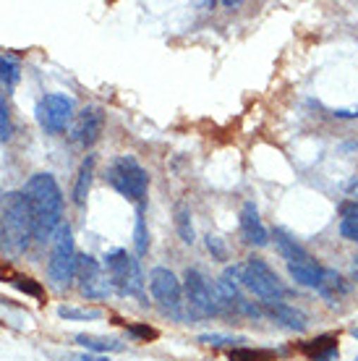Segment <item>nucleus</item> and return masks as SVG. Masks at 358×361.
Segmentation results:
<instances>
[{"instance_id": "f257e3e1", "label": "nucleus", "mask_w": 358, "mask_h": 361, "mask_svg": "<svg viewBox=\"0 0 358 361\" xmlns=\"http://www.w3.org/2000/svg\"><path fill=\"white\" fill-rule=\"evenodd\" d=\"M32 215H35V238L39 244L53 241L55 231L63 226V194L58 180L50 173H35L24 186Z\"/></svg>"}, {"instance_id": "f03ea898", "label": "nucleus", "mask_w": 358, "mask_h": 361, "mask_svg": "<svg viewBox=\"0 0 358 361\" xmlns=\"http://www.w3.org/2000/svg\"><path fill=\"white\" fill-rule=\"evenodd\" d=\"M35 238V215L24 191H11L3 202L0 217V249L6 257L16 259L32 246Z\"/></svg>"}, {"instance_id": "7ed1b4c3", "label": "nucleus", "mask_w": 358, "mask_h": 361, "mask_svg": "<svg viewBox=\"0 0 358 361\" xmlns=\"http://www.w3.org/2000/svg\"><path fill=\"white\" fill-rule=\"evenodd\" d=\"M225 278H230L235 286H243L249 293L261 298V304L280 301V298L285 296V288H283L280 278L275 275V270H272L264 259H259V257H249L246 262H238V264H233V267H228Z\"/></svg>"}, {"instance_id": "20e7f679", "label": "nucleus", "mask_w": 358, "mask_h": 361, "mask_svg": "<svg viewBox=\"0 0 358 361\" xmlns=\"http://www.w3.org/2000/svg\"><path fill=\"white\" fill-rule=\"evenodd\" d=\"M105 270H108L110 286L121 296L144 298V275H142V267H139V259H136L134 254L123 252V249L105 254Z\"/></svg>"}, {"instance_id": "39448f33", "label": "nucleus", "mask_w": 358, "mask_h": 361, "mask_svg": "<svg viewBox=\"0 0 358 361\" xmlns=\"http://www.w3.org/2000/svg\"><path fill=\"white\" fill-rule=\"evenodd\" d=\"M76 264H79V254L73 244V233L68 223H63L53 235V252H50V262H47V275L58 288H68L71 280L76 278Z\"/></svg>"}, {"instance_id": "423d86ee", "label": "nucleus", "mask_w": 358, "mask_h": 361, "mask_svg": "<svg viewBox=\"0 0 358 361\" xmlns=\"http://www.w3.org/2000/svg\"><path fill=\"white\" fill-rule=\"evenodd\" d=\"M108 180L116 191H121L131 202H142L149 189V173L131 154H121L108 165Z\"/></svg>"}, {"instance_id": "0eeeda50", "label": "nucleus", "mask_w": 358, "mask_h": 361, "mask_svg": "<svg viewBox=\"0 0 358 361\" xmlns=\"http://www.w3.org/2000/svg\"><path fill=\"white\" fill-rule=\"evenodd\" d=\"M73 118V99L61 94V92H53V94H45L37 105V121L39 126L45 128L47 134H63Z\"/></svg>"}, {"instance_id": "6e6552de", "label": "nucleus", "mask_w": 358, "mask_h": 361, "mask_svg": "<svg viewBox=\"0 0 358 361\" xmlns=\"http://www.w3.org/2000/svg\"><path fill=\"white\" fill-rule=\"evenodd\" d=\"M149 290H152L154 301L160 304L168 314L180 317V304H183V286L175 278V272L168 267H154L149 272Z\"/></svg>"}, {"instance_id": "1a4fd4ad", "label": "nucleus", "mask_w": 358, "mask_h": 361, "mask_svg": "<svg viewBox=\"0 0 358 361\" xmlns=\"http://www.w3.org/2000/svg\"><path fill=\"white\" fill-rule=\"evenodd\" d=\"M183 293H186L191 309H194V312H199V314L212 317V314H220V312H223L220 301H217L215 283H209V280H206L199 270H191V267L186 270Z\"/></svg>"}, {"instance_id": "9d476101", "label": "nucleus", "mask_w": 358, "mask_h": 361, "mask_svg": "<svg viewBox=\"0 0 358 361\" xmlns=\"http://www.w3.org/2000/svg\"><path fill=\"white\" fill-rule=\"evenodd\" d=\"M76 280H79V290L87 298H105L110 293V288H113L108 275L102 272V264L90 254H79Z\"/></svg>"}, {"instance_id": "9b49d317", "label": "nucleus", "mask_w": 358, "mask_h": 361, "mask_svg": "<svg viewBox=\"0 0 358 361\" xmlns=\"http://www.w3.org/2000/svg\"><path fill=\"white\" fill-rule=\"evenodd\" d=\"M102 128H105V110L99 108V105H87V108L76 116V121H73L71 139L79 147L90 149L92 145H97Z\"/></svg>"}, {"instance_id": "f8f14e48", "label": "nucleus", "mask_w": 358, "mask_h": 361, "mask_svg": "<svg viewBox=\"0 0 358 361\" xmlns=\"http://www.w3.org/2000/svg\"><path fill=\"white\" fill-rule=\"evenodd\" d=\"M241 233H243V241L251 246L269 244V233H267V228L261 226L259 209H257L254 202H246L241 209Z\"/></svg>"}, {"instance_id": "ddd939ff", "label": "nucleus", "mask_w": 358, "mask_h": 361, "mask_svg": "<svg viewBox=\"0 0 358 361\" xmlns=\"http://www.w3.org/2000/svg\"><path fill=\"white\" fill-rule=\"evenodd\" d=\"M264 309H267L269 317H275V322L285 325L288 330L304 333L306 327H309V317H306L301 309L288 307V304H283V301H269V304H264Z\"/></svg>"}, {"instance_id": "4468645a", "label": "nucleus", "mask_w": 358, "mask_h": 361, "mask_svg": "<svg viewBox=\"0 0 358 361\" xmlns=\"http://www.w3.org/2000/svg\"><path fill=\"white\" fill-rule=\"evenodd\" d=\"M275 246H278V252L283 254V259H285L288 264H309V262H314L311 254L306 252L304 246L298 244L293 235H288L283 228H278V231H275Z\"/></svg>"}, {"instance_id": "2eb2a0df", "label": "nucleus", "mask_w": 358, "mask_h": 361, "mask_svg": "<svg viewBox=\"0 0 358 361\" xmlns=\"http://www.w3.org/2000/svg\"><path fill=\"white\" fill-rule=\"evenodd\" d=\"M301 351L314 361H335L338 359V335H319V338H314V341H306L301 343Z\"/></svg>"}, {"instance_id": "dca6fc26", "label": "nucleus", "mask_w": 358, "mask_h": 361, "mask_svg": "<svg viewBox=\"0 0 358 361\" xmlns=\"http://www.w3.org/2000/svg\"><path fill=\"white\" fill-rule=\"evenodd\" d=\"M288 272H290V278L306 286V288H316L322 286V278H324V267H319V262L314 259L309 264H288Z\"/></svg>"}, {"instance_id": "f3484780", "label": "nucleus", "mask_w": 358, "mask_h": 361, "mask_svg": "<svg viewBox=\"0 0 358 361\" xmlns=\"http://www.w3.org/2000/svg\"><path fill=\"white\" fill-rule=\"evenodd\" d=\"M92 178H94V157L87 154L79 173H76V183H73V204H76V207H84L87 194H90V186H92Z\"/></svg>"}, {"instance_id": "a211bd4d", "label": "nucleus", "mask_w": 358, "mask_h": 361, "mask_svg": "<svg viewBox=\"0 0 358 361\" xmlns=\"http://www.w3.org/2000/svg\"><path fill=\"white\" fill-rule=\"evenodd\" d=\"M76 343H79L81 348H87V351L97 353V356L123 351V343H121V341H116V338H102V335H76Z\"/></svg>"}, {"instance_id": "6ab92c4d", "label": "nucleus", "mask_w": 358, "mask_h": 361, "mask_svg": "<svg viewBox=\"0 0 358 361\" xmlns=\"http://www.w3.org/2000/svg\"><path fill=\"white\" fill-rule=\"evenodd\" d=\"M348 290H350L348 280L342 278L340 272L324 270V278H322V286H319V293H322L327 301H335L338 296H345Z\"/></svg>"}, {"instance_id": "aec40b11", "label": "nucleus", "mask_w": 358, "mask_h": 361, "mask_svg": "<svg viewBox=\"0 0 358 361\" xmlns=\"http://www.w3.org/2000/svg\"><path fill=\"white\" fill-rule=\"evenodd\" d=\"M175 231H178L183 244H194V241H197L194 223H191V209H188V204H183V202L175 204Z\"/></svg>"}, {"instance_id": "412c9836", "label": "nucleus", "mask_w": 358, "mask_h": 361, "mask_svg": "<svg viewBox=\"0 0 358 361\" xmlns=\"http://www.w3.org/2000/svg\"><path fill=\"white\" fill-rule=\"evenodd\" d=\"M134 249H136V257H144V254L149 252V233H147V223H144V207L136 209Z\"/></svg>"}, {"instance_id": "4be33fe9", "label": "nucleus", "mask_w": 358, "mask_h": 361, "mask_svg": "<svg viewBox=\"0 0 358 361\" xmlns=\"http://www.w3.org/2000/svg\"><path fill=\"white\" fill-rule=\"evenodd\" d=\"M18 79H21V66H18L16 58L0 55V82L6 84V87H16Z\"/></svg>"}, {"instance_id": "5701e85b", "label": "nucleus", "mask_w": 358, "mask_h": 361, "mask_svg": "<svg viewBox=\"0 0 358 361\" xmlns=\"http://www.w3.org/2000/svg\"><path fill=\"white\" fill-rule=\"evenodd\" d=\"M275 353L267 351V348H246V345H238L230 351V361H272Z\"/></svg>"}, {"instance_id": "b1692460", "label": "nucleus", "mask_w": 358, "mask_h": 361, "mask_svg": "<svg viewBox=\"0 0 358 361\" xmlns=\"http://www.w3.org/2000/svg\"><path fill=\"white\" fill-rule=\"evenodd\" d=\"M58 314H61L63 319H99V317H102V312H97V309L61 307V309H58Z\"/></svg>"}, {"instance_id": "393cba45", "label": "nucleus", "mask_w": 358, "mask_h": 361, "mask_svg": "<svg viewBox=\"0 0 358 361\" xmlns=\"http://www.w3.org/2000/svg\"><path fill=\"white\" fill-rule=\"evenodd\" d=\"M197 343L202 345H235L243 343V338H233V335H217V333H204L197 338Z\"/></svg>"}, {"instance_id": "a878e982", "label": "nucleus", "mask_w": 358, "mask_h": 361, "mask_svg": "<svg viewBox=\"0 0 358 361\" xmlns=\"http://www.w3.org/2000/svg\"><path fill=\"white\" fill-rule=\"evenodd\" d=\"M11 134H13V126H11L8 105H6V99L0 97V142H8Z\"/></svg>"}, {"instance_id": "bb28decb", "label": "nucleus", "mask_w": 358, "mask_h": 361, "mask_svg": "<svg viewBox=\"0 0 358 361\" xmlns=\"http://www.w3.org/2000/svg\"><path fill=\"white\" fill-rule=\"evenodd\" d=\"M13 283H16L18 290H24V293H32L35 298H42V288H39V286H37L32 278H16Z\"/></svg>"}, {"instance_id": "cd10ccee", "label": "nucleus", "mask_w": 358, "mask_h": 361, "mask_svg": "<svg viewBox=\"0 0 358 361\" xmlns=\"http://www.w3.org/2000/svg\"><path fill=\"white\" fill-rule=\"evenodd\" d=\"M340 235L348 238V241H356L358 244V217L356 220H342L340 223Z\"/></svg>"}, {"instance_id": "c85d7f7f", "label": "nucleus", "mask_w": 358, "mask_h": 361, "mask_svg": "<svg viewBox=\"0 0 358 361\" xmlns=\"http://www.w3.org/2000/svg\"><path fill=\"white\" fill-rule=\"evenodd\" d=\"M340 215H342V220H356L358 217V199H348V202H342Z\"/></svg>"}, {"instance_id": "c756f323", "label": "nucleus", "mask_w": 358, "mask_h": 361, "mask_svg": "<svg viewBox=\"0 0 358 361\" xmlns=\"http://www.w3.org/2000/svg\"><path fill=\"white\" fill-rule=\"evenodd\" d=\"M206 249L215 254L217 259H225V246H223V241H220L217 235H206Z\"/></svg>"}, {"instance_id": "7c9ffc66", "label": "nucleus", "mask_w": 358, "mask_h": 361, "mask_svg": "<svg viewBox=\"0 0 358 361\" xmlns=\"http://www.w3.org/2000/svg\"><path fill=\"white\" fill-rule=\"evenodd\" d=\"M128 333L139 335V338H147V341H152V338H157V333H154L152 327H142V325H131V327H128Z\"/></svg>"}, {"instance_id": "2f4dec72", "label": "nucleus", "mask_w": 358, "mask_h": 361, "mask_svg": "<svg viewBox=\"0 0 358 361\" xmlns=\"http://www.w3.org/2000/svg\"><path fill=\"white\" fill-rule=\"evenodd\" d=\"M342 189H345V194H348L350 199H358V176H353Z\"/></svg>"}, {"instance_id": "473e14b6", "label": "nucleus", "mask_w": 358, "mask_h": 361, "mask_svg": "<svg viewBox=\"0 0 358 361\" xmlns=\"http://www.w3.org/2000/svg\"><path fill=\"white\" fill-rule=\"evenodd\" d=\"M73 361H108V356H94V353H81V356H73Z\"/></svg>"}, {"instance_id": "72a5a7b5", "label": "nucleus", "mask_w": 358, "mask_h": 361, "mask_svg": "<svg viewBox=\"0 0 358 361\" xmlns=\"http://www.w3.org/2000/svg\"><path fill=\"white\" fill-rule=\"evenodd\" d=\"M338 118H358V108H345V110H335Z\"/></svg>"}, {"instance_id": "f704fd0d", "label": "nucleus", "mask_w": 358, "mask_h": 361, "mask_svg": "<svg viewBox=\"0 0 358 361\" xmlns=\"http://www.w3.org/2000/svg\"><path fill=\"white\" fill-rule=\"evenodd\" d=\"M350 335H353V338H358V319L353 322V325H350Z\"/></svg>"}, {"instance_id": "c9c22d12", "label": "nucleus", "mask_w": 358, "mask_h": 361, "mask_svg": "<svg viewBox=\"0 0 358 361\" xmlns=\"http://www.w3.org/2000/svg\"><path fill=\"white\" fill-rule=\"evenodd\" d=\"M353 267H358V257H356V262H353Z\"/></svg>"}, {"instance_id": "e433bc0d", "label": "nucleus", "mask_w": 358, "mask_h": 361, "mask_svg": "<svg viewBox=\"0 0 358 361\" xmlns=\"http://www.w3.org/2000/svg\"><path fill=\"white\" fill-rule=\"evenodd\" d=\"M353 361H358V356H356V359H353Z\"/></svg>"}]
</instances>
